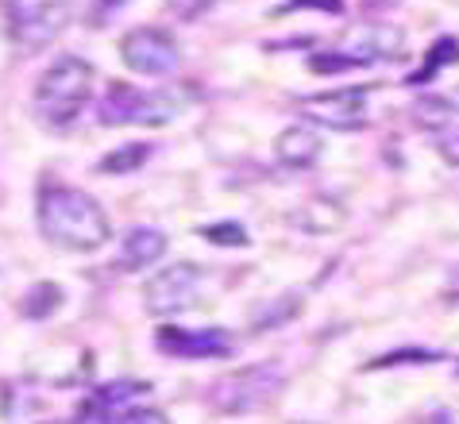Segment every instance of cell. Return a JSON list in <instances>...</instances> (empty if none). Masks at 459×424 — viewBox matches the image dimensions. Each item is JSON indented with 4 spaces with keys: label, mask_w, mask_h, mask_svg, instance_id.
Returning <instances> with one entry per match:
<instances>
[{
    "label": "cell",
    "mask_w": 459,
    "mask_h": 424,
    "mask_svg": "<svg viewBox=\"0 0 459 424\" xmlns=\"http://www.w3.org/2000/svg\"><path fill=\"white\" fill-rule=\"evenodd\" d=\"M39 231L47 243H55L62 251H97L112 236L105 209L85 189L74 186H43Z\"/></svg>",
    "instance_id": "6da1fadb"
},
{
    "label": "cell",
    "mask_w": 459,
    "mask_h": 424,
    "mask_svg": "<svg viewBox=\"0 0 459 424\" xmlns=\"http://www.w3.org/2000/svg\"><path fill=\"white\" fill-rule=\"evenodd\" d=\"M89 97H93V66L78 55H58L35 82V120L47 127H70L82 116Z\"/></svg>",
    "instance_id": "7a4b0ae2"
},
{
    "label": "cell",
    "mask_w": 459,
    "mask_h": 424,
    "mask_svg": "<svg viewBox=\"0 0 459 424\" xmlns=\"http://www.w3.org/2000/svg\"><path fill=\"white\" fill-rule=\"evenodd\" d=\"M182 112V100L174 93H155V89L112 85L97 108V120L105 127H167Z\"/></svg>",
    "instance_id": "3957f363"
},
{
    "label": "cell",
    "mask_w": 459,
    "mask_h": 424,
    "mask_svg": "<svg viewBox=\"0 0 459 424\" xmlns=\"http://www.w3.org/2000/svg\"><path fill=\"white\" fill-rule=\"evenodd\" d=\"M286 385V375L274 363H255V367H239L232 375L216 378L212 385V409L216 413H255L263 409L271 397Z\"/></svg>",
    "instance_id": "277c9868"
},
{
    "label": "cell",
    "mask_w": 459,
    "mask_h": 424,
    "mask_svg": "<svg viewBox=\"0 0 459 424\" xmlns=\"http://www.w3.org/2000/svg\"><path fill=\"white\" fill-rule=\"evenodd\" d=\"M66 16V0H8V39L20 50H39L58 39Z\"/></svg>",
    "instance_id": "5b68a950"
},
{
    "label": "cell",
    "mask_w": 459,
    "mask_h": 424,
    "mask_svg": "<svg viewBox=\"0 0 459 424\" xmlns=\"http://www.w3.org/2000/svg\"><path fill=\"white\" fill-rule=\"evenodd\" d=\"M120 58L127 70L143 77H167L178 70L182 50H178L174 35L167 28H135L120 39Z\"/></svg>",
    "instance_id": "8992f818"
},
{
    "label": "cell",
    "mask_w": 459,
    "mask_h": 424,
    "mask_svg": "<svg viewBox=\"0 0 459 424\" xmlns=\"http://www.w3.org/2000/svg\"><path fill=\"white\" fill-rule=\"evenodd\" d=\"M201 290V266L197 263H174L162 266L155 278L143 286V305L151 316H174L194 305Z\"/></svg>",
    "instance_id": "52a82bcc"
},
{
    "label": "cell",
    "mask_w": 459,
    "mask_h": 424,
    "mask_svg": "<svg viewBox=\"0 0 459 424\" xmlns=\"http://www.w3.org/2000/svg\"><path fill=\"white\" fill-rule=\"evenodd\" d=\"M336 55H343L351 66H375V62H394L405 55V31L394 23H355L340 35Z\"/></svg>",
    "instance_id": "ba28073f"
},
{
    "label": "cell",
    "mask_w": 459,
    "mask_h": 424,
    "mask_svg": "<svg viewBox=\"0 0 459 424\" xmlns=\"http://www.w3.org/2000/svg\"><path fill=\"white\" fill-rule=\"evenodd\" d=\"M301 108L309 120L336 127V132H359L367 127V89L351 85V89H328V93H313L301 100Z\"/></svg>",
    "instance_id": "9c48e42d"
},
{
    "label": "cell",
    "mask_w": 459,
    "mask_h": 424,
    "mask_svg": "<svg viewBox=\"0 0 459 424\" xmlns=\"http://www.w3.org/2000/svg\"><path fill=\"white\" fill-rule=\"evenodd\" d=\"M151 394L147 382H105L97 385L93 394L82 402V413L78 420H100V417H120V413H132V409H139V402Z\"/></svg>",
    "instance_id": "30bf717a"
},
{
    "label": "cell",
    "mask_w": 459,
    "mask_h": 424,
    "mask_svg": "<svg viewBox=\"0 0 459 424\" xmlns=\"http://www.w3.org/2000/svg\"><path fill=\"white\" fill-rule=\"evenodd\" d=\"M159 347L174 359H216L232 351V340L221 328H162L159 332Z\"/></svg>",
    "instance_id": "8fae6325"
},
{
    "label": "cell",
    "mask_w": 459,
    "mask_h": 424,
    "mask_svg": "<svg viewBox=\"0 0 459 424\" xmlns=\"http://www.w3.org/2000/svg\"><path fill=\"white\" fill-rule=\"evenodd\" d=\"M170 247V239H167V231H159V228H147V224H139L132 231H124V239H120V270H147V266H155L162 255H167Z\"/></svg>",
    "instance_id": "7c38bea8"
},
{
    "label": "cell",
    "mask_w": 459,
    "mask_h": 424,
    "mask_svg": "<svg viewBox=\"0 0 459 424\" xmlns=\"http://www.w3.org/2000/svg\"><path fill=\"white\" fill-rule=\"evenodd\" d=\"M321 151H325V143L309 124H290L274 139V159L282 162L286 170H305V166H313L321 159Z\"/></svg>",
    "instance_id": "4fadbf2b"
},
{
    "label": "cell",
    "mask_w": 459,
    "mask_h": 424,
    "mask_svg": "<svg viewBox=\"0 0 459 424\" xmlns=\"http://www.w3.org/2000/svg\"><path fill=\"white\" fill-rule=\"evenodd\" d=\"M348 221L340 201H328V197H313L305 201L298 212H293V228L305 231V236H333L340 231V224Z\"/></svg>",
    "instance_id": "5bb4252c"
},
{
    "label": "cell",
    "mask_w": 459,
    "mask_h": 424,
    "mask_svg": "<svg viewBox=\"0 0 459 424\" xmlns=\"http://www.w3.org/2000/svg\"><path fill=\"white\" fill-rule=\"evenodd\" d=\"M455 112H459L455 100L452 97H440V93L413 100V120H417V127H425V132H444V127L452 124Z\"/></svg>",
    "instance_id": "9a60e30c"
},
{
    "label": "cell",
    "mask_w": 459,
    "mask_h": 424,
    "mask_svg": "<svg viewBox=\"0 0 459 424\" xmlns=\"http://www.w3.org/2000/svg\"><path fill=\"white\" fill-rule=\"evenodd\" d=\"M147 159H151V147H147V143H124V147H117V151H108L105 159H100L97 170L108 174V177H117V174H135Z\"/></svg>",
    "instance_id": "2e32d148"
},
{
    "label": "cell",
    "mask_w": 459,
    "mask_h": 424,
    "mask_svg": "<svg viewBox=\"0 0 459 424\" xmlns=\"http://www.w3.org/2000/svg\"><path fill=\"white\" fill-rule=\"evenodd\" d=\"M58 305H62V286H55V281H39V286L28 290V298H23L20 313L31 316V320H43V316L55 313Z\"/></svg>",
    "instance_id": "e0dca14e"
},
{
    "label": "cell",
    "mask_w": 459,
    "mask_h": 424,
    "mask_svg": "<svg viewBox=\"0 0 459 424\" xmlns=\"http://www.w3.org/2000/svg\"><path fill=\"white\" fill-rule=\"evenodd\" d=\"M455 58H459V43H455L452 35H444L440 43L429 50V58H425V70L410 77V85H425V82H429V74H437L440 66H448V62H455Z\"/></svg>",
    "instance_id": "ac0fdd59"
},
{
    "label": "cell",
    "mask_w": 459,
    "mask_h": 424,
    "mask_svg": "<svg viewBox=\"0 0 459 424\" xmlns=\"http://www.w3.org/2000/svg\"><path fill=\"white\" fill-rule=\"evenodd\" d=\"M201 236H205L209 243H216V247H247V228L244 224H232V221H224V224H205L201 228Z\"/></svg>",
    "instance_id": "d6986e66"
},
{
    "label": "cell",
    "mask_w": 459,
    "mask_h": 424,
    "mask_svg": "<svg viewBox=\"0 0 459 424\" xmlns=\"http://www.w3.org/2000/svg\"><path fill=\"white\" fill-rule=\"evenodd\" d=\"M78 424H170L162 409H132L120 417H100V420H78Z\"/></svg>",
    "instance_id": "ffe728a7"
},
{
    "label": "cell",
    "mask_w": 459,
    "mask_h": 424,
    "mask_svg": "<svg viewBox=\"0 0 459 424\" xmlns=\"http://www.w3.org/2000/svg\"><path fill=\"white\" fill-rule=\"evenodd\" d=\"M437 351H390V355H382L375 359V363H367L363 370H382V367H398V363H437Z\"/></svg>",
    "instance_id": "44dd1931"
},
{
    "label": "cell",
    "mask_w": 459,
    "mask_h": 424,
    "mask_svg": "<svg viewBox=\"0 0 459 424\" xmlns=\"http://www.w3.org/2000/svg\"><path fill=\"white\" fill-rule=\"evenodd\" d=\"M212 4H216V0H167V12H170V16H178V20H186V23H194V20L205 16Z\"/></svg>",
    "instance_id": "7402d4cb"
},
{
    "label": "cell",
    "mask_w": 459,
    "mask_h": 424,
    "mask_svg": "<svg viewBox=\"0 0 459 424\" xmlns=\"http://www.w3.org/2000/svg\"><path fill=\"white\" fill-rule=\"evenodd\" d=\"M127 4H132V0H97V8H89V28H105V23Z\"/></svg>",
    "instance_id": "603a6c76"
},
{
    "label": "cell",
    "mask_w": 459,
    "mask_h": 424,
    "mask_svg": "<svg viewBox=\"0 0 459 424\" xmlns=\"http://www.w3.org/2000/svg\"><path fill=\"white\" fill-rule=\"evenodd\" d=\"M437 151H440V159L448 166H459V132H440L437 135Z\"/></svg>",
    "instance_id": "cb8c5ba5"
},
{
    "label": "cell",
    "mask_w": 459,
    "mask_h": 424,
    "mask_svg": "<svg viewBox=\"0 0 459 424\" xmlns=\"http://www.w3.org/2000/svg\"><path fill=\"white\" fill-rule=\"evenodd\" d=\"M290 8H321V12H333V16H340L343 0H290Z\"/></svg>",
    "instance_id": "d4e9b609"
}]
</instances>
